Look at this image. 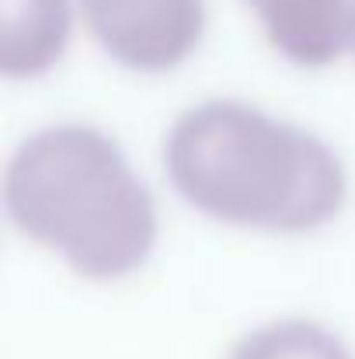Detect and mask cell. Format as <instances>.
Returning <instances> with one entry per match:
<instances>
[{
	"instance_id": "obj_1",
	"label": "cell",
	"mask_w": 355,
	"mask_h": 359,
	"mask_svg": "<svg viewBox=\"0 0 355 359\" xmlns=\"http://www.w3.org/2000/svg\"><path fill=\"white\" fill-rule=\"evenodd\" d=\"M164 171L192 210L265 234L321 231L349 196L345 164L328 140L240 98L178 112L164 136Z\"/></svg>"
},
{
	"instance_id": "obj_2",
	"label": "cell",
	"mask_w": 355,
	"mask_h": 359,
	"mask_svg": "<svg viewBox=\"0 0 355 359\" xmlns=\"http://www.w3.org/2000/svg\"><path fill=\"white\" fill-rule=\"evenodd\" d=\"M11 227L91 283L143 269L157 244V203L122 147L88 122L28 133L4 168Z\"/></svg>"
},
{
	"instance_id": "obj_3",
	"label": "cell",
	"mask_w": 355,
	"mask_h": 359,
	"mask_svg": "<svg viewBox=\"0 0 355 359\" xmlns=\"http://www.w3.org/2000/svg\"><path fill=\"white\" fill-rule=\"evenodd\" d=\"M88 35L136 74H167L202 42L206 0H77Z\"/></svg>"
},
{
	"instance_id": "obj_4",
	"label": "cell",
	"mask_w": 355,
	"mask_h": 359,
	"mask_svg": "<svg viewBox=\"0 0 355 359\" xmlns=\"http://www.w3.org/2000/svg\"><path fill=\"white\" fill-rule=\"evenodd\" d=\"M268 46L303 70H324L352 53L355 0H244Z\"/></svg>"
},
{
	"instance_id": "obj_5",
	"label": "cell",
	"mask_w": 355,
	"mask_h": 359,
	"mask_svg": "<svg viewBox=\"0 0 355 359\" xmlns=\"http://www.w3.org/2000/svg\"><path fill=\"white\" fill-rule=\"evenodd\" d=\"M77 0H0V74L35 81L49 74L74 28Z\"/></svg>"
},
{
	"instance_id": "obj_6",
	"label": "cell",
	"mask_w": 355,
	"mask_h": 359,
	"mask_svg": "<svg viewBox=\"0 0 355 359\" xmlns=\"http://www.w3.org/2000/svg\"><path fill=\"white\" fill-rule=\"evenodd\" d=\"M227 359H355L342 335L314 318H275L240 335Z\"/></svg>"
},
{
	"instance_id": "obj_7",
	"label": "cell",
	"mask_w": 355,
	"mask_h": 359,
	"mask_svg": "<svg viewBox=\"0 0 355 359\" xmlns=\"http://www.w3.org/2000/svg\"><path fill=\"white\" fill-rule=\"evenodd\" d=\"M352 53H355V14H352Z\"/></svg>"
}]
</instances>
